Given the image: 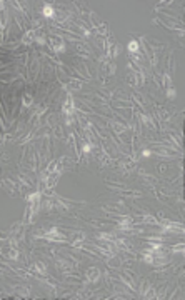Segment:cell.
I'll return each instance as SVG.
<instances>
[{"label": "cell", "instance_id": "1", "mask_svg": "<svg viewBox=\"0 0 185 300\" xmlns=\"http://www.w3.org/2000/svg\"><path fill=\"white\" fill-rule=\"evenodd\" d=\"M50 45H52V49H54V52H63L65 50V44H63V37L62 35H52L50 37Z\"/></svg>", "mask_w": 185, "mask_h": 300}, {"label": "cell", "instance_id": "2", "mask_svg": "<svg viewBox=\"0 0 185 300\" xmlns=\"http://www.w3.org/2000/svg\"><path fill=\"white\" fill-rule=\"evenodd\" d=\"M98 278H100V270H98V268H95V267L88 268V270H87V280L90 283H97Z\"/></svg>", "mask_w": 185, "mask_h": 300}, {"label": "cell", "instance_id": "3", "mask_svg": "<svg viewBox=\"0 0 185 300\" xmlns=\"http://www.w3.org/2000/svg\"><path fill=\"white\" fill-rule=\"evenodd\" d=\"M73 112H75V107H73V100H72V98H67L65 102H63V113H65L67 117H72Z\"/></svg>", "mask_w": 185, "mask_h": 300}, {"label": "cell", "instance_id": "4", "mask_svg": "<svg viewBox=\"0 0 185 300\" xmlns=\"http://www.w3.org/2000/svg\"><path fill=\"white\" fill-rule=\"evenodd\" d=\"M59 177H60V172H52V173H49V177L45 178V185H47V188H52L57 183V180H59Z\"/></svg>", "mask_w": 185, "mask_h": 300}, {"label": "cell", "instance_id": "5", "mask_svg": "<svg viewBox=\"0 0 185 300\" xmlns=\"http://www.w3.org/2000/svg\"><path fill=\"white\" fill-rule=\"evenodd\" d=\"M42 15H44V17H47V18H54V17H55L54 7H52L50 3H45L44 8H42Z\"/></svg>", "mask_w": 185, "mask_h": 300}, {"label": "cell", "instance_id": "6", "mask_svg": "<svg viewBox=\"0 0 185 300\" xmlns=\"http://www.w3.org/2000/svg\"><path fill=\"white\" fill-rule=\"evenodd\" d=\"M77 49H78V52H80V57H88L90 55V47H88L85 42H78Z\"/></svg>", "mask_w": 185, "mask_h": 300}, {"label": "cell", "instance_id": "7", "mask_svg": "<svg viewBox=\"0 0 185 300\" xmlns=\"http://www.w3.org/2000/svg\"><path fill=\"white\" fill-rule=\"evenodd\" d=\"M65 88H68V90H80V88H82V82H80V80H75V78H72V80H68V83L65 85Z\"/></svg>", "mask_w": 185, "mask_h": 300}, {"label": "cell", "instance_id": "8", "mask_svg": "<svg viewBox=\"0 0 185 300\" xmlns=\"http://www.w3.org/2000/svg\"><path fill=\"white\" fill-rule=\"evenodd\" d=\"M34 39H35V30H27L25 35L22 37V42H24V44H32Z\"/></svg>", "mask_w": 185, "mask_h": 300}, {"label": "cell", "instance_id": "9", "mask_svg": "<svg viewBox=\"0 0 185 300\" xmlns=\"http://www.w3.org/2000/svg\"><path fill=\"white\" fill-rule=\"evenodd\" d=\"M57 265H59V268H60V270H70V268H72V265L68 264L67 260L60 259V257H59V259H57Z\"/></svg>", "mask_w": 185, "mask_h": 300}, {"label": "cell", "instance_id": "10", "mask_svg": "<svg viewBox=\"0 0 185 300\" xmlns=\"http://www.w3.org/2000/svg\"><path fill=\"white\" fill-rule=\"evenodd\" d=\"M27 202H29V203H39V202H40V190L35 192V193H30V195H27Z\"/></svg>", "mask_w": 185, "mask_h": 300}, {"label": "cell", "instance_id": "11", "mask_svg": "<svg viewBox=\"0 0 185 300\" xmlns=\"http://www.w3.org/2000/svg\"><path fill=\"white\" fill-rule=\"evenodd\" d=\"M127 49H129L130 54H137V52H139V42H137V40H130L129 45H127Z\"/></svg>", "mask_w": 185, "mask_h": 300}, {"label": "cell", "instance_id": "12", "mask_svg": "<svg viewBox=\"0 0 185 300\" xmlns=\"http://www.w3.org/2000/svg\"><path fill=\"white\" fill-rule=\"evenodd\" d=\"M142 222L150 224V225H158V220H157V218H154V217H152V215H149V213H145L144 217H142Z\"/></svg>", "mask_w": 185, "mask_h": 300}, {"label": "cell", "instance_id": "13", "mask_svg": "<svg viewBox=\"0 0 185 300\" xmlns=\"http://www.w3.org/2000/svg\"><path fill=\"white\" fill-rule=\"evenodd\" d=\"M15 292H17V298H22V297H29V288H22V287H17L15 288Z\"/></svg>", "mask_w": 185, "mask_h": 300}, {"label": "cell", "instance_id": "14", "mask_svg": "<svg viewBox=\"0 0 185 300\" xmlns=\"http://www.w3.org/2000/svg\"><path fill=\"white\" fill-rule=\"evenodd\" d=\"M110 125H112V129L115 130V132H117V134H122V132H125V125H122V124H119V122H112V124H110Z\"/></svg>", "mask_w": 185, "mask_h": 300}, {"label": "cell", "instance_id": "15", "mask_svg": "<svg viewBox=\"0 0 185 300\" xmlns=\"http://www.w3.org/2000/svg\"><path fill=\"white\" fill-rule=\"evenodd\" d=\"M107 264L112 267V268H117V267H120V262H119V259L117 257H114V255H110V259L107 260Z\"/></svg>", "mask_w": 185, "mask_h": 300}, {"label": "cell", "instance_id": "16", "mask_svg": "<svg viewBox=\"0 0 185 300\" xmlns=\"http://www.w3.org/2000/svg\"><path fill=\"white\" fill-rule=\"evenodd\" d=\"M34 268H35V272H39V273H45V264H42V262H37V264L34 265Z\"/></svg>", "mask_w": 185, "mask_h": 300}, {"label": "cell", "instance_id": "17", "mask_svg": "<svg viewBox=\"0 0 185 300\" xmlns=\"http://www.w3.org/2000/svg\"><path fill=\"white\" fill-rule=\"evenodd\" d=\"M158 115H160V117H162V120H163V122H167V120L170 118V115H168V112H167L165 108H158Z\"/></svg>", "mask_w": 185, "mask_h": 300}, {"label": "cell", "instance_id": "18", "mask_svg": "<svg viewBox=\"0 0 185 300\" xmlns=\"http://www.w3.org/2000/svg\"><path fill=\"white\" fill-rule=\"evenodd\" d=\"M144 262L145 264H154V255L150 252H144Z\"/></svg>", "mask_w": 185, "mask_h": 300}, {"label": "cell", "instance_id": "19", "mask_svg": "<svg viewBox=\"0 0 185 300\" xmlns=\"http://www.w3.org/2000/svg\"><path fill=\"white\" fill-rule=\"evenodd\" d=\"M162 82H163V85H165L167 88H170V87H172V78H170V75H168V73H165V75H163Z\"/></svg>", "mask_w": 185, "mask_h": 300}, {"label": "cell", "instance_id": "20", "mask_svg": "<svg viewBox=\"0 0 185 300\" xmlns=\"http://www.w3.org/2000/svg\"><path fill=\"white\" fill-rule=\"evenodd\" d=\"M142 120H144L145 125H149L150 129H154V127H155L154 122H152V117H150V115H142Z\"/></svg>", "mask_w": 185, "mask_h": 300}, {"label": "cell", "instance_id": "21", "mask_svg": "<svg viewBox=\"0 0 185 300\" xmlns=\"http://www.w3.org/2000/svg\"><path fill=\"white\" fill-rule=\"evenodd\" d=\"M32 102H34L32 95H30V93H25V95H24V105H25V107H30Z\"/></svg>", "mask_w": 185, "mask_h": 300}, {"label": "cell", "instance_id": "22", "mask_svg": "<svg viewBox=\"0 0 185 300\" xmlns=\"http://www.w3.org/2000/svg\"><path fill=\"white\" fill-rule=\"evenodd\" d=\"M35 40H37V44H40V45H44L47 39H45V35L44 34H35Z\"/></svg>", "mask_w": 185, "mask_h": 300}, {"label": "cell", "instance_id": "23", "mask_svg": "<svg viewBox=\"0 0 185 300\" xmlns=\"http://www.w3.org/2000/svg\"><path fill=\"white\" fill-rule=\"evenodd\" d=\"M167 97H168V98H175V97H177V90H175L173 87L167 88Z\"/></svg>", "mask_w": 185, "mask_h": 300}, {"label": "cell", "instance_id": "24", "mask_svg": "<svg viewBox=\"0 0 185 300\" xmlns=\"http://www.w3.org/2000/svg\"><path fill=\"white\" fill-rule=\"evenodd\" d=\"M132 97H134V100H137V103H139L140 107H144V105H145V102L142 100V95H140V93H134Z\"/></svg>", "mask_w": 185, "mask_h": 300}, {"label": "cell", "instance_id": "25", "mask_svg": "<svg viewBox=\"0 0 185 300\" xmlns=\"http://www.w3.org/2000/svg\"><path fill=\"white\" fill-rule=\"evenodd\" d=\"M7 255H8L10 260H17V259H18V252H17V250H8Z\"/></svg>", "mask_w": 185, "mask_h": 300}, {"label": "cell", "instance_id": "26", "mask_svg": "<svg viewBox=\"0 0 185 300\" xmlns=\"http://www.w3.org/2000/svg\"><path fill=\"white\" fill-rule=\"evenodd\" d=\"M172 252H173V254H175V252L182 254V252H183V244H178V245H175V247H172Z\"/></svg>", "mask_w": 185, "mask_h": 300}, {"label": "cell", "instance_id": "27", "mask_svg": "<svg viewBox=\"0 0 185 300\" xmlns=\"http://www.w3.org/2000/svg\"><path fill=\"white\" fill-rule=\"evenodd\" d=\"M90 150H92V145H90V144H83V145H82V152H83V154H90Z\"/></svg>", "mask_w": 185, "mask_h": 300}]
</instances>
